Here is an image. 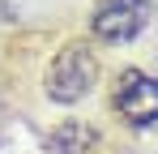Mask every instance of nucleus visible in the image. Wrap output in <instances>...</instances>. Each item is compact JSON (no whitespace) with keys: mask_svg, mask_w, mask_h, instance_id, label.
<instances>
[{"mask_svg":"<svg viewBox=\"0 0 158 154\" xmlns=\"http://www.w3.org/2000/svg\"><path fill=\"white\" fill-rule=\"evenodd\" d=\"M94 73H98V64H94L90 47L73 43V47H64L52 60V69H47V94L56 103H77L94 86Z\"/></svg>","mask_w":158,"mask_h":154,"instance_id":"1","label":"nucleus"},{"mask_svg":"<svg viewBox=\"0 0 158 154\" xmlns=\"http://www.w3.org/2000/svg\"><path fill=\"white\" fill-rule=\"evenodd\" d=\"M115 107L132 124H154L158 120V81L137 73V69L120 73V81H115Z\"/></svg>","mask_w":158,"mask_h":154,"instance_id":"2","label":"nucleus"},{"mask_svg":"<svg viewBox=\"0 0 158 154\" xmlns=\"http://www.w3.org/2000/svg\"><path fill=\"white\" fill-rule=\"evenodd\" d=\"M145 26V0H103L94 13V34L103 43H132Z\"/></svg>","mask_w":158,"mask_h":154,"instance_id":"3","label":"nucleus"},{"mask_svg":"<svg viewBox=\"0 0 158 154\" xmlns=\"http://www.w3.org/2000/svg\"><path fill=\"white\" fill-rule=\"evenodd\" d=\"M85 141H90V128H81V124H60V128L52 133V154H81Z\"/></svg>","mask_w":158,"mask_h":154,"instance_id":"4","label":"nucleus"}]
</instances>
